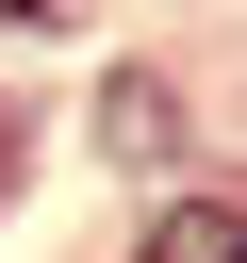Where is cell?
<instances>
[{"label": "cell", "instance_id": "obj_2", "mask_svg": "<svg viewBox=\"0 0 247 263\" xmlns=\"http://www.w3.org/2000/svg\"><path fill=\"white\" fill-rule=\"evenodd\" d=\"M0 16H33V0H0Z\"/></svg>", "mask_w": 247, "mask_h": 263}, {"label": "cell", "instance_id": "obj_1", "mask_svg": "<svg viewBox=\"0 0 247 263\" xmlns=\"http://www.w3.org/2000/svg\"><path fill=\"white\" fill-rule=\"evenodd\" d=\"M148 263H247V214L181 197V214H148Z\"/></svg>", "mask_w": 247, "mask_h": 263}]
</instances>
